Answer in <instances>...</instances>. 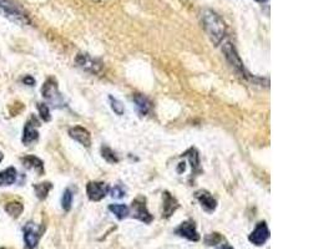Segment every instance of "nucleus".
<instances>
[{
	"label": "nucleus",
	"instance_id": "nucleus-13",
	"mask_svg": "<svg viewBox=\"0 0 333 249\" xmlns=\"http://www.w3.org/2000/svg\"><path fill=\"white\" fill-rule=\"evenodd\" d=\"M195 197L196 200L200 202V205L202 206V208H204L205 211L213 212L216 209V207H217V201L211 196L210 192L205 191V189H201V191L196 192Z\"/></svg>",
	"mask_w": 333,
	"mask_h": 249
},
{
	"label": "nucleus",
	"instance_id": "nucleus-5",
	"mask_svg": "<svg viewBox=\"0 0 333 249\" xmlns=\"http://www.w3.org/2000/svg\"><path fill=\"white\" fill-rule=\"evenodd\" d=\"M222 52H224L227 61H229V64L231 65L233 69H235L238 73H241V75L245 76L243 64L242 61H241L237 52H236L235 46H233L231 42H225V45L222 46Z\"/></svg>",
	"mask_w": 333,
	"mask_h": 249
},
{
	"label": "nucleus",
	"instance_id": "nucleus-8",
	"mask_svg": "<svg viewBox=\"0 0 333 249\" xmlns=\"http://www.w3.org/2000/svg\"><path fill=\"white\" fill-rule=\"evenodd\" d=\"M175 233L177 234V236L191 240V242H198V240H200V234H198L197 229H196V225L193 220L182 222L181 225L175 229Z\"/></svg>",
	"mask_w": 333,
	"mask_h": 249
},
{
	"label": "nucleus",
	"instance_id": "nucleus-11",
	"mask_svg": "<svg viewBox=\"0 0 333 249\" xmlns=\"http://www.w3.org/2000/svg\"><path fill=\"white\" fill-rule=\"evenodd\" d=\"M39 126V122L35 120V117H31L30 121H28L24 127V132H23V143L25 146L33 145L34 142L39 140V132L36 127Z\"/></svg>",
	"mask_w": 333,
	"mask_h": 249
},
{
	"label": "nucleus",
	"instance_id": "nucleus-6",
	"mask_svg": "<svg viewBox=\"0 0 333 249\" xmlns=\"http://www.w3.org/2000/svg\"><path fill=\"white\" fill-rule=\"evenodd\" d=\"M23 233H24V242L28 248L34 249L38 245L41 237V231L39 226H36L35 223H27L23 228Z\"/></svg>",
	"mask_w": 333,
	"mask_h": 249
},
{
	"label": "nucleus",
	"instance_id": "nucleus-20",
	"mask_svg": "<svg viewBox=\"0 0 333 249\" xmlns=\"http://www.w3.org/2000/svg\"><path fill=\"white\" fill-rule=\"evenodd\" d=\"M23 205L20 202H9L7 206H5V211H7V213L11 216L13 218H18L20 214L23 213Z\"/></svg>",
	"mask_w": 333,
	"mask_h": 249
},
{
	"label": "nucleus",
	"instance_id": "nucleus-19",
	"mask_svg": "<svg viewBox=\"0 0 333 249\" xmlns=\"http://www.w3.org/2000/svg\"><path fill=\"white\" fill-rule=\"evenodd\" d=\"M109 211L113 214H115V217L120 220L124 219V218H126L130 214L129 207L125 205H110Z\"/></svg>",
	"mask_w": 333,
	"mask_h": 249
},
{
	"label": "nucleus",
	"instance_id": "nucleus-24",
	"mask_svg": "<svg viewBox=\"0 0 333 249\" xmlns=\"http://www.w3.org/2000/svg\"><path fill=\"white\" fill-rule=\"evenodd\" d=\"M221 242H224V237L220 233H211L205 238V243L207 245H217Z\"/></svg>",
	"mask_w": 333,
	"mask_h": 249
},
{
	"label": "nucleus",
	"instance_id": "nucleus-1",
	"mask_svg": "<svg viewBox=\"0 0 333 249\" xmlns=\"http://www.w3.org/2000/svg\"><path fill=\"white\" fill-rule=\"evenodd\" d=\"M201 22L205 31L215 45H218L226 36L227 27L217 13L212 10H204L201 13Z\"/></svg>",
	"mask_w": 333,
	"mask_h": 249
},
{
	"label": "nucleus",
	"instance_id": "nucleus-12",
	"mask_svg": "<svg viewBox=\"0 0 333 249\" xmlns=\"http://www.w3.org/2000/svg\"><path fill=\"white\" fill-rule=\"evenodd\" d=\"M69 136L71 138H74L75 141H78V142L84 147L91 146L90 132L87 131L86 129H84V127H81V126L71 127V129L69 130Z\"/></svg>",
	"mask_w": 333,
	"mask_h": 249
},
{
	"label": "nucleus",
	"instance_id": "nucleus-9",
	"mask_svg": "<svg viewBox=\"0 0 333 249\" xmlns=\"http://www.w3.org/2000/svg\"><path fill=\"white\" fill-rule=\"evenodd\" d=\"M270 238V229L267 227L266 222H260L256 228L253 229V232L249 236V240L252 244L261 247L264 243L267 242Z\"/></svg>",
	"mask_w": 333,
	"mask_h": 249
},
{
	"label": "nucleus",
	"instance_id": "nucleus-2",
	"mask_svg": "<svg viewBox=\"0 0 333 249\" xmlns=\"http://www.w3.org/2000/svg\"><path fill=\"white\" fill-rule=\"evenodd\" d=\"M0 14L19 25H28L30 22L27 11L15 0H0Z\"/></svg>",
	"mask_w": 333,
	"mask_h": 249
},
{
	"label": "nucleus",
	"instance_id": "nucleus-29",
	"mask_svg": "<svg viewBox=\"0 0 333 249\" xmlns=\"http://www.w3.org/2000/svg\"><path fill=\"white\" fill-rule=\"evenodd\" d=\"M3 157H4V156H3L2 151H0V162H2V161H3Z\"/></svg>",
	"mask_w": 333,
	"mask_h": 249
},
{
	"label": "nucleus",
	"instance_id": "nucleus-14",
	"mask_svg": "<svg viewBox=\"0 0 333 249\" xmlns=\"http://www.w3.org/2000/svg\"><path fill=\"white\" fill-rule=\"evenodd\" d=\"M179 208V203L175 197H172L169 192L164 193V205H162V217L169 218L173 214V212Z\"/></svg>",
	"mask_w": 333,
	"mask_h": 249
},
{
	"label": "nucleus",
	"instance_id": "nucleus-28",
	"mask_svg": "<svg viewBox=\"0 0 333 249\" xmlns=\"http://www.w3.org/2000/svg\"><path fill=\"white\" fill-rule=\"evenodd\" d=\"M218 249H235V248L231 247V245H230V244H227V243H225V244H222L221 247L218 248Z\"/></svg>",
	"mask_w": 333,
	"mask_h": 249
},
{
	"label": "nucleus",
	"instance_id": "nucleus-27",
	"mask_svg": "<svg viewBox=\"0 0 333 249\" xmlns=\"http://www.w3.org/2000/svg\"><path fill=\"white\" fill-rule=\"evenodd\" d=\"M23 83H24L25 85H28V86H34V85H35V79H34L33 76L28 75L23 79Z\"/></svg>",
	"mask_w": 333,
	"mask_h": 249
},
{
	"label": "nucleus",
	"instance_id": "nucleus-31",
	"mask_svg": "<svg viewBox=\"0 0 333 249\" xmlns=\"http://www.w3.org/2000/svg\"><path fill=\"white\" fill-rule=\"evenodd\" d=\"M2 249H4V248H2Z\"/></svg>",
	"mask_w": 333,
	"mask_h": 249
},
{
	"label": "nucleus",
	"instance_id": "nucleus-18",
	"mask_svg": "<svg viewBox=\"0 0 333 249\" xmlns=\"http://www.w3.org/2000/svg\"><path fill=\"white\" fill-rule=\"evenodd\" d=\"M51 188H53V185H51L50 182H42L34 186V191H35L36 197H38L40 201H44L45 198L48 197Z\"/></svg>",
	"mask_w": 333,
	"mask_h": 249
},
{
	"label": "nucleus",
	"instance_id": "nucleus-4",
	"mask_svg": "<svg viewBox=\"0 0 333 249\" xmlns=\"http://www.w3.org/2000/svg\"><path fill=\"white\" fill-rule=\"evenodd\" d=\"M76 65L84 71L90 73H99L102 70V64L98 59H94L93 56L87 54H79L76 56Z\"/></svg>",
	"mask_w": 333,
	"mask_h": 249
},
{
	"label": "nucleus",
	"instance_id": "nucleus-17",
	"mask_svg": "<svg viewBox=\"0 0 333 249\" xmlns=\"http://www.w3.org/2000/svg\"><path fill=\"white\" fill-rule=\"evenodd\" d=\"M134 104L136 105V109H138L139 114L141 116H145L149 114L150 109H151V104L150 101L145 97L144 95H140V93H136V95L132 96Z\"/></svg>",
	"mask_w": 333,
	"mask_h": 249
},
{
	"label": "nucleus",
	"instance_id": "nucleus-23",
	"mask_svg": "<svg viewBox=\"0 0 333 249\" xmlns=\"http://www.w3.org/2000/svg\"><path fill=\"white\" fill-rule=\"evenodd\" d=\"M38 111H39V116L44 122H49L51 120L50 116V110L49 106L47 104H38Z\"/></svg>",
	"mask_w": 333,
	"mask_h": 249
},
{
	"label": "nucleus",
	"instance_id": "nucleus-21",
	"mask_svg": "<svg viewBox=\"0 0 333 249\" xmlns=\"http://www.w3.org/2000/svg\"><path fill=\"white\" fill-rule=\"evenodd\" d=\"M71 205H73V192L69 188H66L62 193L61 197V207L64 211H70Z\"/></svg>",
	"mask_w": 333,
	"mask_h": 249
},
{
	"label": "nucleus",
	"instance_id": "nucleus-10",
	"mask_svg": "<svg viewBox=\"0 0 333 249\" xmlns=\"http://www.w3.org/2000/svg\"><path fill=\"white\" fill-rule=\"evenodd\" d=\"M109 186L104 182H89L86 186V193L90 201L98 202L107 194Z\"/></svg>",
	"mask_w": 333,
	"mask_h": 249
},
{
	"label": "nucleus",
	"instance_id": "nucleus-26",
	"mask_svg": "<svg viewBox=\"0 0 333 249\" xmlns=\"http://www.w3.org/2000/svg\"><path fill=\"white\" fill-rule=\"evenodd\" d=\"M109 191L111 193V197L116 198V200H120V198L124 197L125 193H126V192H125V189L122 188L121 186H115L114 188L109 189Z\"/></svg>",
	"mask_w": 333,
	"mask_h": 249
},
{
	"label": "nucleus",
	"instance_id": "nucleus-30",
	"mask_svg": "<svg viewBox=\"0 0 333 249\" xmlns=\"http://www.w3.org/2000/svg\"><path fill=\"white\" fill-rule=\"evenodd\" d=\"M256 2H258V3H264V2H267V0H256Z\"/></svg>",
	"mask_w": 333,
	"mask_h": 249
},
{
	"label": "nucleus",
	"instance_id": "nucleus-15",
	"mask_svg": "<svg viewBox=\"0 0 333 249\" xmlns=\"http://www.w3.org/2000/svg\"><path fill=\"white\" fill-rule=\"evenodd\" d=\"M21 162L27 169L35 171L39 175L44 173V163L36 156H25V157L21 158Z\"/></svg>",
	"mask_w": 333,
	"mask_h": 249
},
{
	"label": "nucleus",
	"instance_id": "nucleus-7",
	"mask_svg": "<svg viewBox=\"0 0 333 249\" xmlns=\"http://www.w3.org/2000/svg\"><path fill=\"white\" fill-rule=\"evenodd\" d=\"M131 209H132V217L134 218H136V219L141 220V222H144V223H151L152 222V216L150 214V212L147 211L145 198L138 197L136 200H134L131 203Z\"/></svg>",
	"mask_w": 333,
	"mask_h": 249
},
{
	"label": "nucleus",
	"instance_id": "nucleus-25",
	"mask_svg": "<svg viewBox=\"0 0 333 249\" xmlns=\"http://www.w3.org/2000/svg\"><path fill=\"white\" fill-rule=\"evenodd\" d=\"M110 104H111V109H113V111L115 112L116 115L121 116L125 112L124 105H122V103H120L119 100H116V98L110 97Z\"/></svg>",
	"mask_w": 333,
	"mask_h": 249
},
{
	"label": "nucleus",
	"instance_id": "nucleus-16",
	"mask_svg": "<svg viewBox=\"0 0 333 249\" xmlns=\"http://www.w3.org/2000/svg\"><path fill=\"white\" fill-rule=\"evenodd\" d=\"M18 172L14 167H8V168L0 171V187H7L15 183Z\"/></svg>",
	"mask_w": 333,
	"mask_h": 249
},
{
	"label": "nucleus",
	"instance_id": "nucleus-3",
	"mask_svg": "<svg viewBox=\"0 0 333 249\" xmlns=\"http://www.w3.org/2000/svg\"><path fill=\"white\" fill-rule=\"evenodd\" d=\"M41 93L42 97L45 98V101L50 106L55 107V109L65 106L64 98H62L61 93L59 92L58 84H56V81L54 79H49V80L45 81V84L41 87Z\"/></svg>",
	"mask_w": 333,
	"mask_h": 249
},
{
	"label": "nucleus",
	"instance_id": "nucleus-22",
	"mask_svg": "<svg viewBox=\"0 0 333 249\" xmlns=\"http://www.w3.org/2000/svg\"><path fill=\"white\" fill-rule=\"evenodd\" d=\"M101 155H102V157H104L105 160L107 161V162H110V163L119 162L118 156H116L115 152H114L111 148H109V147H106V146L102 147V148H101Z\"/></svg>",
	"mask_w": 333,
	"mask_h": 249
}]
</instances>
